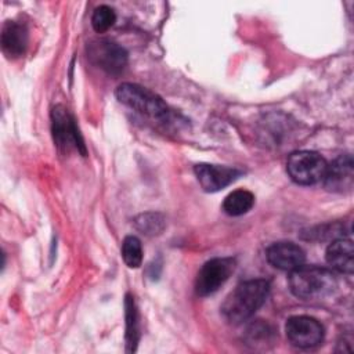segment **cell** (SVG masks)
Here are the masks:
<instances>
[{
  "label": "cell",
  "mask_w": 354,
  "mask_h": 354,
  "mask_svg": "<svg viewBox=\"0 0 354 354\" xmlns=\"http://www.w3.org/2000/svg\"><path fill=\"white\" fill-rule=\"evenodd\" d=\"M254 205V195L248 189H235L223 202V210L228 216H242Z\"/></svg>",
  "instance_id": "14"
},
{
  "label": "cell",
  "mask_w": 354,
  "mask_h": 354,
  "mask_svg": "<svg viewBox=\"0 0 354 354\" xmlns=\"http://www.w3.org/2000/svg\"><path fill=\"white\" fill-rule=\"evenodd\" d=\"M51 130L54 142L59 152L68 153L72 149H77L82 155H86L84 142L79 134L73 116L62 105H55L51 112Z\"/></svg>",
  "instance_id": "5"
},
{
  "label": "cell",
  "mask_w": 354,
  "mask_h": 354,
  "mask_svg": "<svg viewBox=\"0 0 354 354\" xmlns=\"http://www.w3.org/2000/svg\"><path fill=\"white\" fill-rule=\"evenodd\" d=\"M266 257L268 263L282 271H293L304 264V250L293 242H275L268 246Z\"/></svg>",
  "instance_id": "11"
},
{
  "label": "cell",
  "mask_w": 354,
  "mask_h": 354,
  "mask_svg": "<svg viewBox=\"0 0 354 354\" xmlns=\"http://www.w3.org/2000/svg\"><path fill=\"white\" fill-rule=\"evenodd\" d=\"M116 21V15L115 11L109 7V6H100L94 10L93 15H91V25L93 29L98 33L106 32L109 28L113 26Z\"/></svg>",
  "instance_id": "18"
},
{
  "label": "cell",
  "mask_w": 354,
  "mask_h": 354,
  "mask_svg": "<svg viewBox=\"0 0 354 354\" xmlns=\"http://www.w3.org/2000/svg\"><path fill=\"white\" fill-rule=\"evenodd\" d=\"M324 185L330 192H350L354 184V166L350 155H340L326 166Z\"/></svg>",
  "instance_id": "10"
},
{
  "label": "cell",
  "mask_w": 354,
  "mask_h": 354,
  "mask_svg": "<svg viewBox=\"0 0 354 354\" xmlns=\"http://www.w3.org/2000/svg\"><path fill=\"white\" fill-rule=\"evenodd\" d=\"M134 224L137 227V230H140L142 234L145 235H158L163 231L165 225H166V220L160 213H155V212H148V213H142L140 216L136 217Z\"/></svg>",
  "instance_id": "16"
},
{
  "label": "cell",
  "mask_w": 354,
  "mask_h": 354,
  "mask_svg": "<svg viewBox=\"0 0 354 354\" xmlns=\"http://www.w3.org/2000/svg\"><path fill=\"white\" fill-rule=\"evenodd\" d=\"M90 61L102 71L116 75L127 64V53L119 44L109 40H95L87 46Z\"/></svg>",
  "instance_id": "8"
},
{
  "label": "cell",
  "mask_w": 354,
  "mask_h": 354,
  "mask_svg": "<svg viewBox=\"0 0 354 354\" xmlns=\"http://www.w3.org/2000/svg\"><path fill=\"white\" fill-rule=\"evenodd\" d=\"M235 270L232 257H216L206 261L199 270L195 281V290L199 296H209L217 292Z\"/></svg>",
  "instance_id": "6"
},
{
  "label": "cell",
  "mask_w": 354,
  "mask_h": 354,
  "mask_svg": "<svg viewBox=\"0 0 354 354\" xmlns=\"http://www.w3.org/2000/svg\"><path fill=\"white\" fill-rule=\"evenodd\" d=\"M290 292L301 300H318L333 293L337 288L335 274L319 266H300L290 271Z\"/></svg>",
  "instance_id": "2"
},
{
  "label": "cell",
  "mask_w": 354,
  "mask_h": 354,
  "mask_svg": "<svg viewBox=\"0 0 354 354\" xmlns=\"http://www.w3.org/2000/svg\"><path fill=\"white\" fill-rule=\"evenodd\" d=\"M122 259L130 268H138L142 263V246L137 236L129 235L122 242Z\"/></svg>",
  "instance_id": "17"
},
{
  "label": "cell",
  "mask_w": 354,
  "mask_h": 354,
  "mask_svg": "<svg viewBox=\"0 0 354 354\" xmlns=\"http://www.w3.org/2000/svg\"><path fill=\"white\" fill-rule=\"evenodd\" d=\"M326 166V160L314 151H296L290 153L286 162L288 174L300 185H313L322 181Z\"/></svg>",
  "instance_id": "4"
},
{
  "label": "cell",
  "mask_w": 354,
  "mask_h": 354,
  "mask_svg": "<svg viewBox=\"0 0 354 354\" xmlns=\"http://www.w3.org/2000/svg\"><path fill=\"white\" fill-rule=\"evenodd\" d=\"M270 283L266 279H250L239 283L221 304V315L232 325L248 321L266 301Z\"/></svg>",
  "instance_id": "1"
},
{
  "label": "cell",
  "mask_w": 354,
  "mask_h": 354,
  "mask_svg": "<svg viewBox=\"0 0 354 354\" xmlns=\"http://www.w3.org/2000/svg\"><path fill=\"white\" fill-rule=\"evenodd\" d=\"M124 318H126V351L131 353L136 350L138 342V314L136 303L131 295H126L124 299Z\"/></svg>",
  "instance_id": "15"
},
{
  "label": "cell",
  "mask_w": 354,
  "mask_h": 354,
  "mask_svg": "<svg viewBox=\"0 0 354 354\" xmlns=\"http://www.w3.org/2000/svg\"><path fill=\"white\" fill-rule=\"evenodd\" d=\"M194 171L199 185L206 192H217L234 183L242 174V171L235 167L209 163L196 165Z\"/></svg>",
  "instance_id": "9"
},
{
  "label": "cell",
  "mask_w": 354,
  "mask_h": 354,
  "mask_svg": "<svg viewBox=\"0 0 354 354\" xmlns=\"http://www.w3.org/2000/svg\"><path fill=\"white\" fill-rule=\"evenodd\" d=\"M326 263L336 271L351 274L354 270V248L348 238H336L326 248Z\"/></svg>",
  "instance_id": "13"
},
{
  "label": "cell",
  "mask_w": 354,
  "mask_h": 354,
  "mask_svg": "<svg viewBox=\"0 0 354 354\" xmlns=\"http://www.w3.org/2000/svg\"><path fill=\"white\" fill-rule=\"evenodd\" d=\"M286 337L295 347L311 348L322 343L324 326L321 322L308 315H295L286 321Z\"/></svg>",
  "instance_id": "7"
},
{
  "label": "cell",
  "mask_w": 354,
  "mask_h": 354,
  "mask_svg": "<svg viewBox=\"0 0 354 354\" xmlns=\"http://www.w3.org/2000/svg\"><path fill=\"white\" fill-rule=\"evenodd\" d=\"M115 94L119 102L145 118L165 120L169 116V106L166 102L158 94L140 84L122 83L118 86Z\"/></svg>",
  "instance_id": "3"
},
{
  "label": "cell",
  "mask_w": 354,
  "mask_h": 354,
  "mask_svg": "<svg viewBox=\"0 0 354 354\" xmlns=\"http://www.w3.org/2000/svg\"><path fill=\"white\" fill-rule=\"evenodd\" d=\"M28 28L18 21H7L1 29V50L8 58L21 57L28 47Z\"/></svg>",
  "instance_id": "12"
}]
</instances>
